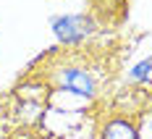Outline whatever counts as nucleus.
<instances>
[{"mask_svg": "<svg viewBox=\"0 0 152 139\" xmlns=\"http://www.w3.org/2000/svg\"><path fill=\"white\" fill-rule=\"evenodd\" d=\"M50 26L55 31V37L61 42H66V45H76V42H81L84 37L92 34V21H89V16H84V13L53 16L50 18Z\"/></svg>", "mask_w": 152, "mask_h": 139, "instance_id": "1", "label": "nucleus"}, {"mask_svg": "<svg viewBox=\"0 0 152 139\" xmlns=\"http://www.w3.org/2000/svg\"><path fill=\"white\" fill-rule=\"evenodd\" d=\"M61 87L68 94H79V97H92L94 94V79L89 71L79 68V66H68L61 71Z\"/></svg>", "mask_w": 152, "mask_h": 139, "instance_id": "2", "label": "nucleus"}, {"mask_svg": "<svg viewBox=\"0 0 152 139\" xmlns=\"http://www.w3.org/2000/svg\"><path fill=\"white\" fill-rule=\"evenodd\" d=\"M102 139H139L134 124H129L126 118H113L102 129Z\"/></svg>", "mask_w": 152, "mask_h": 139, "instance_id": "3", "label": "nucleus"}, {"mask_svg": "<svg viewBox=\"0 0 152 139\" xmlns=\"http://www.w3.org/2000/svg\"><path fill=\"white\" fill-rule=\"evenodd\" d=\"M150 71H152V58H147V61L137 63V66L131 68V74H129V76L134 79V81H144V79L150 76Z\"/></svg>", "mask_w": 152, "mask_h": 139, "instance_id": "4", "label": "nucleus"}, {"mask_svg": "<svg viewBox=\"0 0 152 139\" xmlns=\"http://www.w3.org/2000/svg\"><path fill=\"white\" fill-rule=\"evenodd\" d=\"M150 131H152V124H150Z\"/></svg>", "mask_w": 152, "mask_h": 139, "instance_id": "5", "label": "nucleus"}]
</instances>
